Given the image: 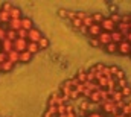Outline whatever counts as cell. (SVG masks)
<instances>
[{
    "mask_svg": "<svg viewBox=\"0 0 131 117\" xmlns=\"http://www.w3.org/2000/svg\"><path fill=\"white\" fill-rule=\"evenodd\" d=\"M12 44H14V50H15L17 53H21V52H26V47H28V40L17 38Z\"/></svg>",
    "mask_w": 131,
    "mask_h": 117,
    "instance_id": "5b68a950",
    "label": "cell"
},
{
    "mask_svg": "<svg viewBox=\"0 0 131 117\" xmlns=\"http://www.w3.org/2000/svg\"><path fill=\"white\" fill-rule=\"evenodd\" d=\"M96 40H98V43L101 44V47H105L107 44L113 43V40H111V32H101Z\"/></svg>",
    "mask_w": 131,
    "mask_h": 117,
    "instance_id": "7a4b0ae2",
    "label": "cell"
},
{
    "mask_svg": "<svg viewBox=\"0 0 131 117\" xmlns=\"http://www.w3.org/2000/svg\"><path fill=\"white\" fill-rule=\"evenodd\" d=\"M9 20H11V18H9V12H8V11H3V9H0V25L6 26Z\"/></svg>",
    "mask_w": 131,
    "mask_h": 117,
    "instance_id": "8fae6325",
    "label": "cell"
},
{
    "mask_svg": "<svg viewBox=\"0 0 131 117\" xmlns=\"http://www.w3.org/2000/svg\"><path fill=\"white\" fill-rule=\"evenodd\" d=\"M5 38H6V26L0 25V43H2Z\"/></svg>",
    "mask_w": 131,
    "mask_h": 117,
    "instance_id": "d6986e66",
    "label": "cell"
},
{
    "mask_svg": "<svg viewBox=\"0 0 131 117\" xmlns=\"http://www.w3.org/2000/svg\"><path fill=\"white\" fill-rule=\"evenodd\" d=\"M9 18H11V20H20V18H23L21 9L17 8V6H12V8L9 9Z\"/></svg>",
    "mask_w": 131,
    "mask_h": 117,
    "instance_id": "52a82bcc",
    "label": "cell"
},
{
    "mask_svg": "<svg viewBox=\"0 0 131 117\" xmlns=\"http://www.w3.org/2000/svg\"><path fill=\"white\" fill-rule=\"evenodd\" d=\"M41 49L38 47V44L37 43H29L28 41V47H26V52H29L31 55H35V53H38Z\"/></svg>",
    "mask_w": 131,
    "mask_h": 117,
    "instance_id": "30bf717a",
    "label": "cell"
},
{
    "mask_svg": "<svg viewBox=\"0 0 131 117\" xmlns=\"http://www.w3.org/2000/svg\"><path fill=\"white\" fill-rule=\"evenodd\" d=\"M130 32H131V14H130Z\"/></svg>",
    "mask_w": 131,
    "mask_h": 117,
    "instance_id": "7402d4cb",
    "label": "cell"
},
{
    "mask_svg": "<svg viewBox=\"0 0 131 117\" xmlns=\"http://www.w3.org/2000/svg\"><path fill=\"white\" fill-rule=\"evenodd\" d=\"M32 28H34L32 20H31V18H28V17H23V18H21V29H23V30H28V32H29Z\"/></svg>",
    "mask_w": 131,
    "mask_h": 117,
    "instance_id": "9c48e42d",
    "label": "cell"
},
{
    "mask_svg": "<svg viewBox=\"0 0 131 117\" xmlns=\"http://www.w3.org/2000/svg\"><path fill=\"white\" fill-rule=\"evenodd\" d=\"M89 41H90V44H92L93 47H96V49H102V47H101V44L98 43V40H96V38H89Z\"/></svg>",
    "mask_w": 131,
    "mask_h": 117,
    "instance_id": "ffe728a7",
    "label": "cell"
},
{
    "mask_svg": "<svg viewBox=\"0 0 131 117\" xmlns=\"http://www.w3.org/2000/svg\"><path fill=\"white\" fill-rule=\"evenodd\" d=\"M6 40H9V41H15L17 40V32L15 30H11V29H6Z\"/></svg>",
    "mask_w": 131,
    "mask_h": 117,
    "instance_id": "2e32d148",
    "label": "cell"
},
{
    "mask_svg": "<svg viewBox=\"0 0 131 117\" xmlns=\"http://www.w3.org/2000/svg\"><path fill=\"white\" fill-rule=\"evenodd\" d=\"M37 44H38V47H40L41 50H44V49H47V47H49V44H50V43H49V40H47L46 37H43Z\"/></svg>",
    "mask_w": 131,
    "mask_h": 117,
    "instance_id": "9a60e30c",
    "label": "cell"
},
{
    "mask_svg": "<svg viewBox=\"0 0 131 117\" xmlns=\"http://www.w3.org/2000/svg\"><path fill=\"white\" fill-rule=\"evenodd\" d=\"M99 26H101L102 32H114V30H116V23H114L108 15H105V18L99 23Z\"/></svg>",
    "mask_w": 131,
    "mask_h": 117,
    "instance_id": "6da1fadb",
    "label": "cell"
},
{
    "mask_svg": "<svg viewBox=\"0 0 131 117\" xmlns=\"http://www.w3.org/2000/svg\"><path fill=\"white\" fill-rule=\"evenodd\" d=\"M0 50H2V52H5L6 55H8L9 52H12V50H14V44H12V41H9V40H6V38H5V40L0 43Z\"/></svg>",
    "mask_w": 131,
    "mask_h": 117,
    "instance_id": "ba28073f",
    "label": "cell"
},
{
    "mask_svg": "<svg viewBox=\"0 0 131 117\" xmlns=\"http://www.w3.org/2000/svg\"><path fill=\"white\" fill-rule=\"evenodd\" d=\"M14 68V64L11 62V61H5L3 64H0V72H5V73H8V72H11Z\"/></svg>",
    "mask_w": 131,
    "mask_h": 117,
    "instance_id": "4fadbf2b",
    "label": "cell"
},
{
    "mask_svg": "<svg viewBox=\"0 0 131 117\" xmlns=\"http://www.w3.org/2000/svg\"><path fill=\"white\" fill-rule=\"evenodd\" d=\"M41 38H43V33L37 29V28H32V29L28 32V41L29 43H38Z\"/></svg>",
    "mask_w": 131,
    "mask_h": 117,
    "instance_id": "277c9868",
    "label": "cell"
},
{
    "mask_svg": "<svg viewBox=\"0 0 131 117\" xmlns=\"http://www.w3.org/2000/svg\"><path fill=\"white\" fill-rule=\"evenodd\" d=\"M102 50L107 52V53H117V44L116 43H110L105 47H102Z\"/></svg>",
    "mask_w": 131,
    "mask_h": 117,
    "instance_id": "7c38bea8",
    "label": "cell"
},
{
    "mask_svg": "<svg viewBox=\"0 0 131 117\" xmlns=\"http://www.w3.org/2000/svg\"><path fill=\"white\" fill-rule=\"evenodd\" d=\"M34 55H31L29 52H21L20 53V62H29L32 59Z\"/></svg>",
    "mask_w": 131,
    "mask_h": 117,
    "instance_id": "e0dca14e",
    "label": "cell"
},
{
    "mask_svg": "<svg viewBox=\"0 0 131 117\" xmlns=\"http://www.w3.org/2000/svg\"><path fill=\"white\" fill-rule=\"evenodd\" d=\"M8 61H11L12 64H15V62H20V53H17L15 50L9 52V53H8Z\"/></svg>",
    "mask_w": 131,
    "mask_h": 117,
    "instance_id": "5bb4252c",
    "label": "cell"
},
{
    "mask_svg": "<svg viewBox=\"0 0 131 117\" xmlns=\"http://www.w3.org/2000/svg\"><path fill=\"white\" fill-rule=\"evenodd\" d=\"M5 61H8V55H6L5 52H2V50H0V64H3Z\"/></svg>",
    "mask_w": 131,
    "mask_h": 117,
    "instance_id": "44dd1931",
    "label": "cell"
},
{
    "mask_svg": "<svg viewBox=\"0 0 131 117\" xmlns=\"http://www.w3.org/2000/svg\"><path fill=\"white\" fill-rule=\"evenodd\" d=\"M101 32H102V29H101L99 25H92V26L87 29V37H89V38H98Z\"/></svg>",
    "mask_w": 131,
    "mask_h": 117,
    "instance_id": "8992f818",
    "label": "cell"
},
{
    "mask_svg": "<svg viewBox=\"0 0 131 117\" xmlns=\"http://www.w3.org/2000/svg\"><path fill=\"white\" fill-rule=\"evenodd\" d=\"M17 38H21V40H28V30H17Z\"/></svg>",
    "mask_w": 131,
    "mask_h": 117,
    "instance_id": "ac0fdd59",
    "label": "cell"
},
{
    "mask_svg": "<svg viewBox=\"0 0 131 117\" xmlns=\"http://www.w3.org/2000/svg\"><path fill=\"white\" fill-rule=\"evenodd\" d=\"M130 56H131V53H130Z\"/></svg>",
    "mask_w": 131,
    "mask_h": 117,
    "instance_id": "603a6c76",
    "label": "cell"
},
{
    "mask_svg": "<svg viewBox=\"0 0 131 117\" xmlns=\"http://www.w3.org/2000/svg\"><path fill=\"white\" fill-rule=\"evenodd\" d=\"M131 53V44L128 41H122L117 44V55H122V56H127Z\"/></svg>",
    "mask_w": 131,
    "mask_h": 117,
    "instance_id": "3957f363",
    "label": "cell"
}]
</instances>
